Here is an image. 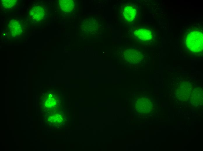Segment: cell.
Returning <instances> with one entry per match:
<instances>
[{"label":"cell","mask_w":203,"mask_h":151,"mask_svg":"<svg viewBox=\"0 0 203 151\" xmlns=\"http://www.w3.org/2000/svg\"><path fill=\"white\" fill-rule=\"evenodd\" d=\"M45 14L44 9L40 6H35L33 7L30 12V15L32 19L36 21H40L42 20Z\"/></svg>","instance_id":"cell-4"},{"label":"cell","mask_w":203,"mask_h":151,"mask_svg":"<svg viewBox=\"0 0 203 151\" xmlns=\"http://www.w3.org/2000/svg\"><path fill=\"white\" fill-rule=\"evenodd\" d=\"M136 9L132 6H126L123 10V15L125 19L129 21H132L135 18Z\"/></svg>","instance_id":"cell-6"},{"label":"cell","mask_w":203,"mask_h":151,"mask_svg":"<svg viewBox=\"0 0 203 151\" xmlns=\"http://www.w3.org/2000/svg\"><path fill=\"white\" fill-rule=\"evenodd\" d=\"M186 45L193 53L202 52L203 48V34L200 30H194L190 32L186 38Z\"/></svg>","instance_id":"cell-1"},{"label":"cell","mask_w":203,"mask_h":151,"mask_svg":"<svg viewBox=\"0 0 203 151\" xmlns=\"http://www.w3.org/2000/svg\"><path fill=\"white\" fill-rule=\"evenodd\" d=\"M1 3L4 7L6 9L13 7L17 4V0H3Z\"/></svg>","instance_id":"cell-8"},{"label":"cell","mask_w":203,"mask_h":151,"mask_svg":"<svg viewBox=\"0 0 203 151\" xmlns=\"http://www.w3.org/2000/svg\"><path fill=\"white\" fill-rule=\"evenodd\" d=\"M60 4L62 10L65 12H70L72 10L74 6V1L71 0H61Z\"/></svg>","instance_id":"cell-7"},{"label":"cell","mask_w":203,"mask_h":151,"mask_svg":"<svg viewBox=\"0 0 203 151\" xmlns=\"http://www.w3.org/2000/svg\"><path fill=\"white\" fill-rule=\"evenodd\" d=\"M9 29L12 36H15L21 34L22 32V28L19 22L16 20H12L9 24Z\"/></svg>","instance_id":"cell-5"},{"label":"cell","mask_w":203,"mask_h":151,"mask_svg":"<svg viewBox=\"0 0 203 151\" xmlns=\"http://www.w3.org/2000/svg\"><path fill=\"white\" fill-rule=\"evenodd\" d=\"M136 37L143 41H148L151 39L153 35L151 31L148 29L141 28L136 30L134 32Z\"/></svg>","instance_id":"cell-2"},{"label":"cell","mask_w":203,"mask_h":151,"mask_svg":"<svg viewBox=\"0 0 203 151\" xmlns=\"http://www.w3.org/2000/svg\"><path fill=\"white\" fill-rule=\"evenodd\" d=\"M125 56L126 60L132 63L139 62L141 58L140 53L135 50L129 49L126 51Z\"/></svg>","instance_id":"cell-3"}]
</instances>
